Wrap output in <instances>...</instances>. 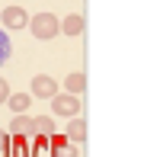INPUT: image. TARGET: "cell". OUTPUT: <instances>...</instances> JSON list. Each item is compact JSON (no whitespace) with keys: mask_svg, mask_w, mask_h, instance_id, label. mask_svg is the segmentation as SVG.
Returning <instances> with one entry per match:
<instances>
[{"mask_svg":"<svg viewBox=\"0 0 160 157\" xmlns=\"http://www.w3.org/2000/svg\"><path fill=\"white\" fill-rule=\"evenodd\" d=\"M29 32L35 38H42V42H48V38H55L61 32V19L55 13H35V16H29Z\"/></svg>","mask_w":160,"mask_h":157,"instance_id":"1","label":"cell"},{"mask_svg":"<svg viewBox=\"0 0 160 157\" xmlns=\"http://www.w3.org/2000/svg\"><path fill=\"white\" fill-rule=\"evenodd\" d=\"M58 93H61V87H58V80H51L48 74L32 77V96H38V99H51V96H58Z\"/></svg>","mask_w":160,"mask_h":157,"instance_id":"2","label":"cell"},{"mask_svg":"<svg viewBox=\"0 0 160 157\" xmlns=\"http://www.w3.org/2000/svg\"><path fill=\"white\" fill-rule=\"evenodd\" d=\"M51 109H55L58 115H68V119H74V115H77V96H71V93H58V96H51Z\"/></svg>","mask_w":160,"mask_h":157,"instance_id":"3","label":"cell"},{"mask_svg":"<svg viewBox=\"0 0 160 157\" xmlns=\"http://www.w3.org/2000/svg\"><path fill=\"white\" fill-rule=\"evenodd\" d=\"M0 19H3L7 29H26V26H29V16H26V10H22V7H7Z\"/></svg>","mask_w":160,"mask_h":157,"instance_id":"4","label":"cell"},{"mask_svg":"<svg viewBox=\"0 0 160 157\" xmlns=\"http://www.w3.org/2000/svg\"><path fill=\"white\" fill-rule=\"evenodd\" d=\"M83 90H87V77L83 74H71V77H64V93H71V96H80V93H83Z\"/></svg>","mask_w":160,"mask_h":157,"instance_id":"5","label":"cell"},{"mask_svg":"<svg viewBox=\"0 0 160 157\" xmlns=\"http://www.w3.org/2000/svg\"><path fill=\"white\" fill-rule=\"evenodd\" d=\"M61 32L64 35H80V32H83V16H77V13H71V16H64L61 19Z\"/></svg>","mask_w":160,"mask_h":157,"instance_id":"6","label":"cell"},{"mask_svg":"<svg viewBox=\"0 0 160 157\" xmlns=\"http://www.w3.org/2000/svg\"><path fill=\"white\" fill-rule=\"evenodd\" d=\"M68 138L77 141V144H83V141H87V122L83 119H71L68 122Z\"/></svg>","mask_w":160,"mask_h":157,"instance_id":"7","label":"cell"},{"mask_svg":"<svg viewBox=\"0 0 160 157\" xmlns=\"http://www.w3.org/2000/svg\"><path fill=\"white\" fill-rule=\"evenodd\" d=\"M10 132H16V135H32L35 132V125H32V119H29V115H16V119H13L10 122Z\"/></svg>","mask_w":160,"mask_h":157,"instance_id":"8","label":"cell"},{"mask_svg":"<svg viewBox=\"0 0 160 157\" xmlns=\"http://www.w3.org/2000/svg\"><path fill=\"white\" fill-rule=\"evenodd\" d=\"M7 103H10V109L16 112V115H22L26 109L32 106V96H26V93H10V99H7Z\"/></svg>","mask_w":160,"mask_h":157,"instance_id":"9","label":"cell"},{"mask_svg":"<svg viewBox=\"0 0 160 157\" xmlns=\"http://www.w3.org/2000/svg\"><path fill=\"white\" fill-rule=\"evenodd\" d=\"M10 51H13V45H10V35L0 29V64H3L7 58H10Z\"/></svg>","mask_w":160,"mask_h":157,"instance_id":"10","label":"cell"},{"mask_svg":"<svg viewBox=\"0 0 160 157\" xmlns=\"http://www.w3.org/2000/svg\"><path fill=\"white\" fill-rule=\"evenodd\" d=\"M32 125H35V132H55V125H51L48 115H38V119H32Z\"/></svg>","mask_w":160,"mask_h":157,"instance_id":"11","label":"cell"},{"mask_svg":"<svg viewBox=\"0 0 160 157\" xmlns=\"http://www.w3.org/2000/svg\"><path fill=\"white\" fill-rule=\"evenodd\" d=\"M7 99H10V84L0 77V103H7Z\"/></svg>","mask_w":160,"mask_h":157,"instance_id":"12","label":"cell"}]
</instances>
